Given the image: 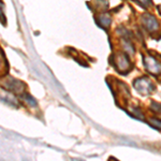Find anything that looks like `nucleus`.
<instances>
[{
  "mask_svg": "<svg viewBox=\"0 0 161 161\" xmlns=\"http://www.w3.org/2000/svg\"><path fill=\"white\" fill-rule=\"evenodd\" d=\"M144 66L148 72L153 74L161 73V64L153 56H144Z\"/></svg>",
  "mask_w": 161,
  "mask_h": 161,
  "instance_id": "2",
  "label": "nucleus"
},
{
  "mask_svg": "<svg viewBox=\"0 0 161 161\" xmlns=\"http://www.w3.org/2000/svg\"><path fill=\"white\" fill-rule=\"evenodd\" d=\"M24 98H25V100L27 101L28 103H29V105H31V106H37V101L33 99V98L31 97L30 95H25Z\"/></svg>",
  "mask_w": 161,
  "mask_h": 161,
  "instance_id": "9",
  "label": "nucleus"
},
{
  "mask_svg": "<svg viewBox=\"0 0 161 161\" xmlns=\"http://www.w3.org/2000/svg\"><path fill=\"white\" fill-rule=\"evenodd\" d=\"M133 87L136 88L137 92L142 93V95H149L150 92L154 90V84L150 82L147 77H141V79H136L133 82Z\"/></svg>",
  "mask_w": 161,
  "mask_h": 161,
  "instance_id": "1",
  "label": "nucleus"
},
{
  "mask_svg": "<svg viewBox=\"0 0 161 161\" xmlns=\"http://www.w3.org/2000/svg\"><path fill=\"white\" fill-rule=\"evenodd\" d=\"M150 108L155 112L157 115H159V117H161V104L159 103H156V102H153L150 104Z\"/></svg>",
  "mask_w": 161,
  "mask_h": 161,
  "instance_id": "8",
  "label": "nucleus"
},
{
  "mask_svg": "<svg viewBox=\"0 0 161 161\" xmlns=\"http://www.w3.org/2000/svg\"><path fill=\"white\" fill-rule=\"evenodd\" d=\"M116 67H117L119 72L128 71L129 68L131 67L130 61L128 59V56L124 53H120L116 56Z\"/></svg>",
  "mask_w": 161,
  "mask_h": 161,
  "instance_id": "4",
  "label": "nucleus"
},
{
  "mask_svg": "<svg viewBox=\"0 0 161 161\" xmlns=\"http://www.w3.org/2000/svg\"><path fill=\"white\" fill-rule=\"evenodd\" d=\"M142 25L148 31H155L159 28V23L154 15L144 14L142 16Z\"/></svg>",
  "mask_w": 161,
  "mask_h": 161,
  "instance_id": "3",
  "label": "nucleus"
},
{
  "mask_svg": "<svg viewBox=\"0 0 161 161\" xmlns=\"http://www.w3.org/2000/svg\"><path fill=\"white\" fill-rule=\"evenodd\" d=\"M99 24L102 26L103 28L108 27L111 24V17L108 14H103L99 17Z\"/></svg>",
  "mask_w": 161,
  "mask_h": 161,
  "instance_id": "6",
  "label": "nucleus"
},
{
  "mask_svg": "<svg viewBox=\"0 0 161 161\" xmlns=\"http://www.w3.org/2000/svg\"><path fill=\"white\" fill-rule=\"evenodd\" d=\"M6 86L8 89L12 90L13 92H20L24 90V84H23L22 82H19V80H15V79H9L6 82Z\"/></svg>",
  "mask_w": 161,
  "mask_h": 161,
  "instance_id": "5",
  "label": "nucleus"
},
{
  "mask_svg": "<svg viewBox=\"0 0 161 161\" xmlns=\"http://www.w3.org/2000/svg\"><path fill=\"white\" fill-rule=\"evenodd\" d=\"M148 121H149V125L153 127V128L161 130V119H159V118H150Z\"/></svg>",
  "mask_w": 161,
  "mask_h": 161,
  "instance_id": "7",
  "label": "nucleus"
}]
</instances>
